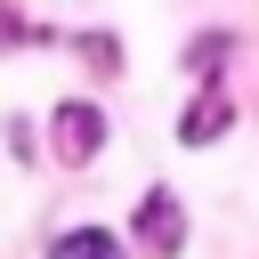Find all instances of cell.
Returning <instances> with one entry per match:
<instances>
[{"label":"cell","instance_id":"1","mask_svg":"<svg viewBox=\"0 0 259 259\" xmlns=\"http://www.w3.org/2000/svg\"><path fill=\"white\" fill-rule=\"evenodd\" d=\"M49 138H57V162H89V154H105V113L73 97L49 113Z\"/></svg>","mask_w":259,"mask_h":259},{"label":"cell","instance_id":"2","mask_svg":"<svg viewBox=\"0 0 259 259\" xmlns=\"http://www.w3.org/2000/svg\"><path fill=\"white\" fill-rule=\"evenodd\" d=\"M138 243H146L154 259H178V243H186V210H178L170 186H154V194L138 202Z\"/></svg>","mask_w":259,"mask_h":259},{"label":"cell","instance_id":"3","mask_svg":"<svg viewBox=\"0 0 259 259\" xmlns=\"http://www.w3.org/2000/svg\"><path fill=\"white\" fill-rule=\"evenodd\" d=\"M227 130H235V105H227L219 89H202V97L178 113V138H186V146H210V138H227Z\"/></svg>","mask_w":259,"mask_h":259},{"label":"cell","instance_id":"4","mask_svg":"<svg viewBox=\"0 0 259 259\" xmlns=\"http://www.w3.org/2000/svg\"><path fill=\"white\" fill-rule=\"evenodd\" d=\"M49 259H121V235L113 227H65L49 243Z\"/></svg>","mask_w":259,"mask_h":259},{"label":"cell","instance_id":"5","mask_svg":"<svg viewBox=\"0 0 259 259\" xmlns=\"http://www.w3.org/2000/svg\"><path fill=\"white\" fill-rule=\"evenodd\" d=\"M219 65H227V32H202V40L186 49V73H194V81H210Z\"/></svg>","mask_w":259,"mask_h":259},{"label":"cell","instance_id":"6","mask_svg":"<svg viewBox=\"0 0 259 259\" xmlns=\"http://www.w3.org/2000/svg\"><path fill=\"white\" fill-rule=\"evenodd\" d=\"M24 40H49V32H40L32 16H16V8L0 0V49H24Z\"/></svg>","mask_w":259,"mask_h":259},{"label":"cell","instance_id":"7","mask_svg":"<svg viewBox=\"0 0 259 259\" xmlns=\"http://www.w3.org/2000/svg\"><path fill=\"white\" fill-rule=\"evenodd\" d=\"M81 49H89V65H105V73H113V65H121V49H113V40H105V32H89V40H81Z\"/></svg>","mask_w":259,"mask_h":259}]
</instances>
